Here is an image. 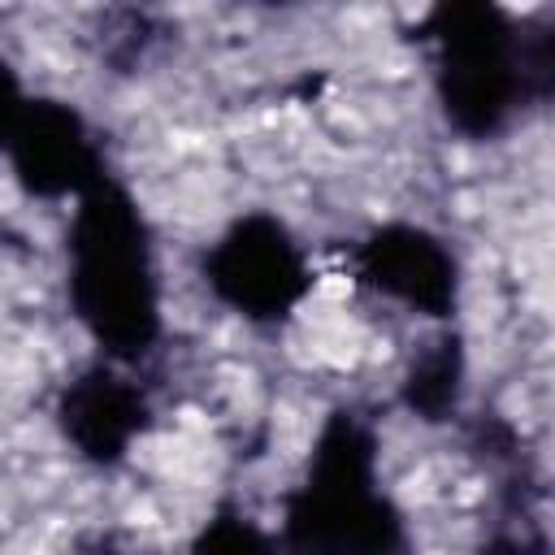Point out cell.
Returning <instances> with one entry per match:
<instances>
[{
	"label": "cell",
	"mask_w": 555,
	"mask_h": 555,
	"mask_svg": "<svg viewBox=\"0 0 555 555\" xmlns=\"http://www.w3.org/2000/svg\"><path fill=\"white\" fill-rule=\"evenodd\" d=\"M69 308L108 360H143L160 338V282L152 234L134 195L104 178L69 221Z\"/></svg>",
	"instance_id": "obj_1"
},
{
	"label": "cell",
	"mask_w": 555,
	"mask_h": 555,
	"mask_svg": "<svg viewBox=\"0 0 555 555\" xmlns=\"http://www.w3.org/2000/svg\"><path fill=\"white\" fill-rule=\"evenodd\" d=\"M282 507L291 555H412L403 512L377 490L373 425L351 408L325 416L308 473Z\"/></svg>",
	"instance_id": "obj_2"
},
{
	"label": "cell",
	"mask_w": 555,
	"mask_h": 555,
	"mask_svg": "<svg viewBox=\"0 0 555 555\" xmlns=\"http://www.w3.org/2000/svg\"><path fill=\"white\" fill-rule=\"evenodd\" d=\"M434 43V91L464 139H494L525 104L516 82V22L490 0L438 4L425 17Z\"/></svg>",
	"instance_id": "obj_3"
},
{
	"label": "cell",
	"mask_w": 555,
	"mask_h": 555,
	"mask_svg": "<svg viewBox=\"0 0 555 555\" xmlns=\"http://www.w3.org/2000/svg\"><path fill=\"white\" fill-rule=\"evenodd\" d=\"M208 291L247 321H282L291 317L308 291L312 269L295 234L269 212H243L208 251H204Z\"/></svg>",
	"instance_id": "obj_4"
},
{
	"label": "cell",
	"mask_w": 555,
	"mask_h": 555,
	"mask_svg": "<svg viewBox=\"0 0 555 555\" xmlns=\"http://www.w3.org/2000/svg\"><path fill=\"white\" fill-rule=\"evenodd\" d=\"M4 152L13 178L26 195L39 199H82L95 182H104V152L82 121L78 108L48 95H17L4 117Z\"/></svg>",
	"instance_id": "obj_5"
},
{
	"label": "cell",
	"mask_w": 555,
	"mask_h": 555,
	"mask_svg": "<svg viewBox=\"0 0 555 555\" xmlns=\"http://www.w3.org/2000/svg\"><path fill=\"white\" fill-rule=\"evenodd\" d=\"M356 278L360 286L421 312V317H451L460 299V269L455 256L438 234L425 225L390 221L377 225L356 247Z\"/></svg>",
	"instance_id": "obj_6"
},
{
	"label": "cell",
	"mask_w": 555,
	"mask_h": 555,
	"mask_svg": "<svg viewBox=\"0 0 555 555\" xmlns=\"http://www.w3.org/2000/svg\"><path fill=\"white\" fill-rule=\"evenodd\" d=\"M152 425L147 395L134 377L117 373L108 360L82 369L56 395V429L87 464H117L134 447V438Z\"/></svg>",
	"instance_id": "obj_7"
},
{
	"label": "cell",
	"mask_w": 555,
	"mask_h": 555,
	"mask_svg": "<svg viewBox=\"0 0 555 555\" xmlns=\"http://www.w3.org/2000/svg\"><path fill=\"white\" fill-rule=\"evenodd\" d=\"M477 555H555V538L538 520V481L525 464L499 473L494 507L481 529Z\"/></svg>",
	"instance_id": "obj_8"
},
{
	"label": "cell",
	"mask_w": 555,
	"mask_h": 555,
	"mask_svg": "<svg viewBox=\"0 0 555 555\" xmlns=\"http://www.w3.org/2000/svg\"><path fill=\"white\" fill-rule=\"evenodd\" d=\"M460 395H464V343L460 334H438L408 360L399 399L412 416L442 425L460 412Z\"/></svg>",
	"instance_id": "obj_9"
},
{
	"label": "cell",
	"mask_w": 555,
	"mask_h": 555,
	"mask_svg": "<svg viewBox=\"0 0 555 555\" xmlns=\"http://www.w3.org/2000/svg\"><path fill=\"white\" fill-rule=\"evenodd\" d=\"M516 82L525 104H555V13L516 22Z\"/></svg>",
	"instance_id": "obj_10"
},
{
	"label": "cell",
	"mask_w": 555,
	"mask_h": 555,
	"mask_svg": "<svg viewBox=\"0 0 555 555\" xmlns=\"http://www.w3.org/2000/svg\"><path fill=\"white\" fill-rule=\"evenodd\" d=\"M191 555H282L278 542L238 507H217L191 542Z\"/></svg>",
	"instance_id": "obj_11"
},
{
	"label": "cell",
	"mask_w": 555,
	"mask_h": 555,
	"mask_svg": "<svg viewBox=\"0 0 555 555\" xmlns=\"http://www.w3.org/2000/svg\"><path fill=\"white\" fill-rule=\"evenodd\" d=\"M464 442H468V451H473L477 460H486V464L499 468V473L525 464V460H520V434H516L499 412H481V416H473Z\"/></svg>",
	"instance_id": "obj_12"
},
{
	"label": "cell",
	"mask_w": 555,
	"mask_h": 555,
	"mask_svg": "<svg viewBox=\"0 0 555 555\" xmlns=\"http://www.w3.org/2000/svg\"><path fill=\"white\" fill-rule=\"evenodd\" d=\"M147 43H152V22H147L143 13L121 9L117 22H113V17L104 22V35H100V52H104V61L130 69V65L147 52Z\"/></svg>",
	"instance_id": "obj_13"
},
{
	"label": "cell",
	"mask_w": 555,
	"mask_h": 555,
	"mask_svg": "<svg viewBox=\"0 0 555 555\" xmlns=\"http://www.w3.org/2000/svg\"><path fill=\"white\" fill-rule=\"evenodd\" d=\"M82 555H126V551H117V546H108V542H95V546H87Z\"/></svg>",
	"instance_id": "obj_14"
}]
</instances>
